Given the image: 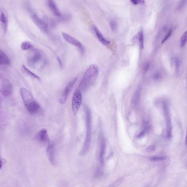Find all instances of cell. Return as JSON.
Returning a JSON list of instances; mask_svg holds the SVG:
<instances>
[{
  "mask_svg": "<svg viewBox=\"0 0 187 187\" xmlns=\"http://www.w3.org/2000/svg\"><path fill=\"white\" fill-rule=\"evenodd\" d=\"M155 150V146L154 145H152V146H149L148 147L147 149V151L149 152V153H151V152H153Z\"/></svg>",
  "mask_w": 187,
  "mask_h": 187,
  "instance_id": "29",
  "label": "cell"
},
{
  "mask_svg": "<svg viewBox=\"0 0 187 187\" xmlns=\"http://www.w3.org/2000/svg\"><path fill=\"white\" fill-rule=\"evenodd\" d=\"M20 92L25 106L29 113L34 114L39 112L40 106L35 100L31 93L25 88H21Z\"/></svg>",
  "mask_w": 187,
  "mask_h": 187,
  "instance_id": "4",
  "label": "cell"
},
{
  "mask_svg": "<svg viewBox=\"0 0 187 187\" xmlns=\"http://www.w3.org/2000/svg\"><path fill=\"white\" fill-rule=\"evenodd\" d=\"M77 80H78V78H74L72 79L69 83H68V85L66 86L65 89L64 90L63 92L61 94L60 97L59 98L58 101L62 104H63L66 103L67 100L68 95L74 87Z\"/></svg>",
  "mask_w": 187,
  "mask_h": 187,
  "instance_id": "9",
  "label": "cell"
},
{
  "mask_svg": "<svg viewBox=\"0 0 187 187\" xmlns=\"http://www.w3.org/2000/svg\"><path fill=\"white\" fill-rule=\"evenodd\" d=\"M3 165L2 161L1 160V159H0V169L2 168Z\"/></svg>",
  "mask_w": 187,
  "mask_h": 187,
  "instance_id": "30",
  "label": "cell"
},
{
  "mask_svg": "<svg viewBox=\"0 0 187 187\" xmlns=\"http://www.w3.org/2000/svg\"><path fill=\"white\" fill-rule=\"evenodd\" d=\"M10 61L8 57L2 50H0V66H8Z\"/></svg>",
  "mask_w": 187,
  "mask_h": 187,
  "instance_id": "18",
  "label": "cell"
},
{
  "mask_svg": "<svg viewBox=\"0 0 187 187\" xmlns=\"http://www.w3.org/2000/svg\"><path fill=\"white\" fill-rule=\"evenodd\" d=\"M2 97L0 96V106L1 105V104H2Z\"/></svg>",
  "mask_w": 187,
  "mask_h": 187,
  "instance_id": "31",
  "label": "cell"
},
{
  "mask_svg": "<svg viewBox=\"0 0 187 187\" xmlns=\"http://www.w3.org/2000/svg\"><path fill=\"white\" fill-rule=\"evenodd\" d=\"M22 68H23V70H24L25 73L28 74V75H29L30 77L34 78V79H37V80H40V79L38 76L36 75V74H35L34 73H32V71L29 70L25 66H22Z\"/></svg>",
  "mask_w": 187,
  "mask_h": 187,
  "instance_id": "19",
  "label": "cell"
},
{
  "mask_svg": "<svg viewBox=\"0 0 187 187\" xmlns=\"http://www.w3.org/2000/svg\"><path fill=\"white\" fill-rule=\"evenodd\" d=\"M85 113V120H86V134L85 137V142L83 146V149L81 151V155H85L87 153L90 149L91 140H92V114L89 108L85 105L84 106Z\"/></svg>",
  "mask_w": 187,
  "mask_h": 187,
  "instance_id": "3",
  "label": "cell"
},
{
  "mask_svg": "<svg viewBox=\"0 0 187 187\" xmlns=\"http://www.w3.org/2000/svg\"><path fill=\"white\" fill-rule=\"evenodd\" d=\"M99 74V69L96 65L90 66L86 71L83 79L79 85L78 90L85 91L96 82Z\"/></svg>",
  "mask_w": 187,
  "mask_h": 187,
  "instance_id": "1",
  "label": "cell"
},
{
  "mask_svg": "<svg viewBox=\"0 0 187 187\" xmlns=\"http://www.w3.org/2000/svg\"><path fill=\"white\" fill-rule=\"evenodd\" d=\"M141 90H141V86L137 88L136 92L134 95V97L132 98V105L134 108H136L138 105L139 100H140V97H141Z\"/></svg>",
  "mask_w": 187,
  "mask_h": 187,
  "instance_id": "17",
  "label": "cell"
},
{
  "mask_svg": "<svg viewBox=\"0 0 187 187\" xmlns=\"http://www.w3.org/2000/svg\"><path fill=\"white\" fill-rule=\"evenodd\" d=\"M186 2H187V0H181L179 4L178 5V9L181 10L184 7L186 4Z\"/></svg>",
  "mask_w": 187,
  "mask_h": 187,
  "instance_id": "27",
  "label": "cell"
},
{
  "mask_svg": "<svg viewBox=\"0 0 187 187\" xmlns=\"http://www.w3.org/2000/svg\"><path fill=\"white\" fill-rule=\"evenodd\" d=\"M92 29L93 31L94 32L95 35H96V37H97L98 40L103 45L107 46L109 45L110 42L105 38L104 36L103 35V34L100 32V30L98 29L97 27H96L95 25H92Z\"/></svg>",
  "mask_w": 187,
  "mask_h": 187,
  "instance_id": "15",
  "label": "cell"
},
{
  "mask_svg": "<svg viewBox=\"0 0 187 187\" xmlns=\"http://www.w3.org/2000/svg\"><path fill=\"white\" fill-rule=\"evenodd\" d=\"M172 30L170 29V30L168 32L167 34L164 37L163 40L161 41V44H164V42H165L168 40V39L171 36V34H172Z\"/></svg>",
  "mask_w": 187,
  "mask_h": 187,
  "instance_id": "25",
  "label": "cell"
},
{
  "mask_svg": "<svg viewBox=\"0 0 187 187\" xmlns=\"http://www.w3.org/2000/svg\"><path fill=\"white\" fill-rule=\"evenodd\" d=\"M12 84L7 79L3 80L0 85V93L5 97H7L12 95Z\"/></svg>",
  "mask_w": 187,
  "mask_h": 187,
  "instance_id": "8",
  "label": "cell"
},
{
  "mask_svg": "<svg viewBox=\"0 0 187 187\" xmlns=\"http://www.w3.org/2000/svg\"><path fill=\"white\" fill-rule=\"evenodd\" d=\"M0 22L3 32H6L7 30L8 26V17L7 11L4 8L0 10Z\"/></svg>",
  "mask_w": 187,
  "mask_h": 187,
  "instance_id": "13",
  "label": "cell"
},
{
  "mask_svg": "<svg viewBox=\"0 0 187 187\" xmlns=\"http://www.w3.org/2000/svg\"><path fill=\"white\" fill-rule=\"evenodd\" d=\"M168 157L165 156H154L151 158V160L152 161H163L167 159Z\"/></svg>",
  "mask_w": 187,
  "mask_h": 187,
  "instance_id": "22",
  "label": "cell"
},
{
  "mask_svg": "<svg viewBox=\"0 0 187 187\" xmlns=\"http://www.w3.org/2000/svg\"><path fill=\"white\" fill-rule=\"evenodd\" d=\"M106 148V143L104 136L103 134H100V150L98 154V162H99V168L98 171H99L98 174H100V171L102 170V168L104 164V158L105 151Z\"/></svg>",
  "mask_w": 187,
  "mask_h": 187,
  "instance_id": "5",
  "label": "cell"
},
{
  "mask_svg": "<svg viewBox=\"0 0 187 187\" xmlns=\"http://www.w3.org/2000/svg\"><path fill=\"white\" fill-rule=\"evenodd\" d=\"M173 63L175 64V68H176V72L177 74L179 73L180 71V66H181V62L180 59L177 58L173 59Z\"/></svg>",
  "mask_w": 187,
  "mask_h": 187,
  "instance_id": "24",
  "label": "cell"
},
{
  "mask_svg": "<svg viewBox=\"0 0 187 187\" xmlns=\"http://www.w3.org/2000/svg\"><path fill=\"white\" fill-rule=\"evenodd\" d=\"M144 34L143 31H141L138 34V40L139 46L141 49H144Z\"/></svg>",
  "mask_w": 187,
  "mask_h": 187,
  "instance_id": "20",
  "label": "cell"
},
{
  "mask_svg": "<svg viewBox=\"0 0 187 187\" xmlns=\"http://www.w3.org/2000/svg\"><path fill=\"white\" fill-rule=\"evenodd\" d=\"M47 5L49 6V9L57 17H61V13L58 7H57L56 3L54 2L53 0H47Z\"/></svg>",
  "mask_w": 187,
  "mask_h": 187,
  "instance_id": "16",
  "label": "cell"
},
{
  "mask_svg": "<svg viewBox=\"0 0 187 187\" xmlns=\"http://www.w3.org/2000/svg\"><path fill=\"white\" fill-rule=\"evenodd\" d=\"M36 139L41 143L48 144L50 142L47 130L46 129H42L37 134Z\"/></svg>",
  "mask_w": 187,
  "mask_h": 187,
  "instance_id": "14",
  "label": "cell"
},
{
  "mask_svg": "<svg viewBox=\"0 0 187 187\" xmlns=\"http://www.w3.org/2000/svg\"><path fill=\"white\" fill-rule=\"evenodd\" d=\"M32 45L30 42H23L21 44V49L23 51L29 50V49H32Z\"/></svg>",
  "mask_w": 187,
  "mask_h": 187,
  "instance_id": "21",
  "label": "cell"
},
{
  "mask_svg": "<svg viewBox=\"0 0 187 187\" xmlns=\"http://www.w3.org/2000/svg\"><path fill=\"white\" fill-rule=\"evenodd\" d=\"M32 19L37 27L44 33H47L49 32V26L44 20L41 19L35 13H31Z\"/></svg>",
  "mask_w": 187,
  "mask_h": 187,
  "instance_id": "10",
  "label": "cell"
},
{
  "mask_svg": "<svg viewBox=\"0 0 187 187\" xmlns=\"http://www.w3.org/2000/svg\"><path fill=\"white\" fill-rule=\"evenodd\" d=\"M163 110H164V117L165 118L166 122L167 137H168V138H170L172 136V126L171 119V117H170L169 108H168V103L166 102H164L163 103Z\"/></svg>",
  "mask_w": 187,
  "mask_h": 187,
  "instance_id": "6",
  "label": "cell"
},
{
  "mask_svg": "<svg viewBox=\"0 0 187 187\" xmlns=\"http://www.w3.org/2000/svg\"><path fill=\"white\" fill-rule=\"evenodd\" d=\"M110 26L111 27L113 31H115L117 28V24L116 22L114 21H111L110 22Z\"/></svg>",
  "mask_w": 187,
  "mask_h": 187,
  "instance_id": "28",
  "label": "cell"
},
{
  "mask_svg": "<svg viewBox=\"0 0 187 187\" xmlns=\"http://www.w3.org/2000/svg\"><path fill=\"white\" fill-rule=\"evenodd\" d=\"M62 35L66 41L68 42L69 44L78 47L81 53H84V48L83 47V45L77 39H76L75 38L70 36V35L65 33V32H62Z\"/></svg>",
  "mask_w": 187,
  "mask_h": 187,
  "instance_id": "11",
  "label": "cell"
},
{
  "mask_svg": "<svg viewBox=\"0 0 187 187\" xmlns=\"http://www.w3.org/2000/svg\"><path fill=\"white\" fill-rule=\"evenodd\" d=\"M134 5H143L145 3V0H130Z\"/></svg>",
  "mask_w": 187,
  "mask_h": 187,
  "instance_id": "26",
  "label": "cell"
},
{
  "mask_svg": "<svg viewBox=\"0 0 187 187\" xmlns=\"http://www.w3.org/2000/svg\"><path fill=\"white\" fill-rule=\"evenodd\" d=\"M47 145L48 147L47 149V155L49 158V160L53 165H56L57 164V161H56L55 148L53 143H52L50 142Z\"/></svg>",
  "mask_w": 187,
  "mask_h": 187,
  "instance_id": "12",
  "label": "cell"
},
{
  "mask_svg": "<svg viewBox=\"0 0 187 187\" xmlns=\"http://www.w3.org/2000/svg\"><path fill=\"white\" fill-rule=\"evenodd\" d=\"M187 42V32H185V33L183 34L180 40V45L181 47L185 46V45Z\"/></svg>",
  "mask_w": 187,
  "mask_h": 187,
  "instance_id": "23",
  "label": "cell"
},
{
  "mask_svg": "<svg viewBox=\"0 0 187 187\" xmlns=\"http://www.w3.org/2000/svg\"><path fill=\"white\" fill-rule=\"evenodd\" d=\"M82 103V94L79 90H76L75 92L73 95L71 107L72 110L74 115H76L79 110L80 109Z\"/></svg>",
  "mask_w": 187,
  "mask_h": 187,
  "instance_id": "7",
  "label": "cell"
},
{
  "mask_svg": "<svg viewBox=\"0 0 187 187\" xmlns=\"http://www.w3.org/2000/svg\"><path fill=\"white\" fill-rule=\"evenodd\" d=\"M29 50L28 57V64L37 69L44 68L47 64V60L44 52L39 49L32 48Z\"/></svg>",
  "mask_w": 187,
  "mask_h": 187,
  "instance_id": "2",
  "label": "cell"
}]
</instances>
